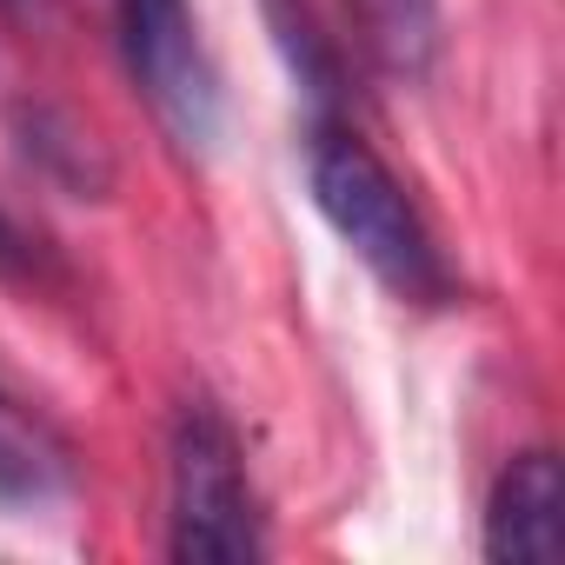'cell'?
I'll list each match as a JSON object with an SVG mask.
<instances>
[{
    "instance_id": "cell-1",
    "label": "cell",
    "mask_w": 565,
    "mask_h": 565,
    "mask_svg": "<svg viewBox=\"0 0 565 565\" xmlns=\"http://www.w3.org/2000/svg\"><path fill=\"white\" fill-rule=\"evenodd\" d=\"M307 180H313V206L327 213V226L366 259V273L386 294H399V300H446V259H439L426 220L413 213L406 186L333 114H320L307 127Z\"/></svg>"
},
{
    "instance_id": "cell-2",
    "label": "cell",
    "mask_w": 565,
    "mask_h": 565,
    "mask_svg": "<svg viewBox=\"0 0 565 565\" xmlns=\"http://www.w3.org/2000/svg\"><path fill=\"white\" fill-rule=\"evenodd\" d=\"M173 512H167V552L180 565H246L266 552L259 539V512H253V486H246V459L233 426L193 399L173 419Z\"/></svg>"
},
{
    "instance_id": "cell-3",
    "label": "cell",
    "mask_w": 565,
    "mask_h": 565,
    "mask_svg": "<svg viewBox=\"0 0 565 565\" xmlns=\"http://www.w3.org/2000/svg\"><path fill=\"white\" fill-rule=\"evenodd\" d=\"M114 28H120V54L134 87L147 94L153 120L173 134V147L206 153L220 140V67L200 41V21L186 0H114Z\"/></svg>"
},
{
    "instance_id": "cell-4",
    "label": "cell",
    "mask_w": 565,
    "mask_h": 565,
    "mask_svg": "<svg viewBox=\"0 0 565 565\" xmlns=\"http://www.w3.org/2000/svg\"><path fill=\"white\" fill-rule=\"evenodd\" d=\"M565 545V479L545 446L519 452L492 499H486V558L499 565H545Z\"/></svg>"
},
{
    "instance_id": "cell-5",
    "label": "cell",
    "mask_w": 565,
    "mask_h": 565,
    "mask_svg": "<svg viewBox=\"0 0 565 565\" xmlns=\"http://www.w3.org/2000/svg\"><path fill=\"white\" fill-rule=\"evenodd\" d=\"M353 21H360V47L366 61L399 81L419 87L439 61V0H347Z\"/></svg>"
},
{
    "instance_id": "cell-6",
    "label": "cell",
    "mask_w": 565,
    "mask_h": 565,
    "mask_svg": "<svg viewBox=\"0 0 565 565\" xmlns=\"http://www.w3.org/2000/svg\"><path fill=\"white\" fill-rule=\"evenodd\" d=\"M14 134H21L28 167L47 173L61 193H74V200H107L114 160L100 153V140H94L81 120H67L61 107H21V114H14Z\"/></svg>"
},
{
    "instance_id": "cell-7",
    "label": "cell",
    "mask_w": 565,
    "mask_h": 565,
    "mask_svg": "<svg viewBox=\"0 0 565 565\" xmlns=\"http://www.w3.org/2000/svg\"><path fill=\"white\" fill-rule=\"evenodd\" d=\"M67 486V452L61 439L28 413L14 406L8 393H0V499L14 505H41Z\"/></svg>"
},
{
    "instance_id": "cell-8",
    "label": "cell",
    "mask_w": 565,
    "mask_h": 565,
    "mask_svg": "<svg viewBox=\"0 0 565 565\" xmlns=\"http://www.w3.org/2000/svg\"><path fill=\"white\" fill-rule=\"evenodd\" d=\"M266 21H273V41H279V54H287L300 94L313 100V120L333 114V107H340V61H333V47L320 41L307 0H266Z\"/></svg>"
},
{
    "instance_id": "cell-9",
    "label": "cell",
    "mask_w": 565,
    "mask_h": 565,
    "mask_svg": "<svg viewBox=\"0 0 565 565\" xmlns=\"http://www.w3.org/2000/svg\"><path fill=\"white\" fill-rule=\"evenodd\" d=\"M0 266H8V273H34V246H28V233L8 213H0Z\"/></svg>"
},
{
    "instance_id": "cell-10",
    "label": "cell",
    "mask_w": 565,
    "mask_h": 565,
    "mask_svg": "<svg viewBox=\"0 0 565 565\" xmlns=\"http://www.w3.org/2000/svg\"><path fill=\"white\" fill-rule=\"evenodd\" d=\"M0 14H8V21H28V28H41V21L54 14V0H0Z\"/></svg>"
}]
</instances>
